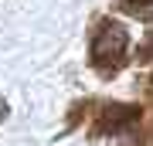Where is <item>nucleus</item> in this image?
Returning <instances> with one entry per match:
<instances>
[{
	"label": "nucleus",
	"instance_id": "7ed1b4c3",
	"mask_svg": "<svg viewBox=\"0 0 153 146\" xmlns=\"http://www.w3.org/2000/svg\"><path fill=\"white\" fill-rule=\"evenodd\" d=\"M116 10L136 17L143 24H153V0H116Z\"/></svg>",
	"mask_w": 153,
	"mask_h": 146
},
{
	"label": "nucleus",
	"instance_id": "39448f33",
	"mask_svg": "<svg viewBox=\"0 0 153 146\" xmlns=\"http://www.w3.org/2000/svg\"><path fill=\"white\" fill-rule=\"evenodd\" d=\"M7 112H10V105H7V102H4V99H0V122H4V119H7Z\"/></svg>",
	"mask_w": 153,
	"mask_h": 146
},
{
	"label": "nucleus",
	"instance_id": "f257e3e1",
	"mask_svg": "<svg viewBox=\"0 0 153 146\" xmlns=\"http://www.w3.org/2000/svg\"><path fill=\"white\" fill-rule=\"evenodd\" d=\"M129 61V34L116 21H99L92 31V44H88V65L95 68L99 78L119 75L123 65Z\"/></svg>",
	"mask_w": 153,
	"mask_h": 146
},
{
	"label": "nucleus",
	"instance_id": "f03ea898",
	"mask_svg": "<svg viewBox=\"0 0 153 146\" xmlns=\"http://www.w3.org/2000/svg\"><path fill=\"white\" fill-rule=\"evenodd\" d=\"M140 105L133 102H105L99 105L95 112V122H92V136L95 139H105V136H123V133H133L140 122Z\"/></svg>",
	"mask_w": 153,
	"mask_h": 146
},
{
	"label": "nucleus",
	"instance_id": "20e7f679",
	"mask_svg": "<svg viewBox=\"0 0 153 146\" xmlns=\"http://www.w3.org/2000/svg\"><path fill=\"white\" fill-rule=\"evenodd\" d=\"M136 61L140 65H146V61H153V31H146V41L136 48Z\"/></svg>",
	"mask_w": 153,
	"mask_h": 146
},
{
	"label": "nucleus",
	"instance_id": "423d86ee",
	"mask_svg": "<svg viewBox=\"0 0 153 146\" xmlns=\"http://www.w3.org/2000/svg\"><path fill=\"white\" fill-rule=\"evenodd\" d=\"M150 95H153V78H150Z\"/></svg>",
	"mask_w": 153,
	"mask_h": 146
}]
</instances>
